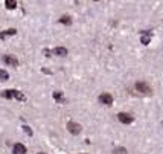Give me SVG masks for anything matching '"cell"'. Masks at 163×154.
Instances as JSON below:
<instances>
[{"label":"cell","mask_w":163,"mask_h":154,"mask_svg":"<svg viewBox=\"0 0 163 154\" xmlns=\"http://www.w3.org/2000/svg\"><path fill=\"white\" fill-rule=\"evenodd\" d=\"M117 119H119L122 124H126V125H128V124L133 122V116L128 114V113H119V114H117Z\"/></svg>","instance_id":"obj_3"},{"label":"cell","mask_w":163,"mask_h":154,"mask_svg":"<svg viewBox=\"0 0 163 154\" xmlns=\"http://www.w3.org/2000/svg\"><path fill=\"white\" fill-rule=\"evenodd\" d=\"M53 53L58 55V57H66L67 55V49L66 47H57L55 50H53Z\"/></svg>","instance_id":"obj_8"},{"label":"cell","mask_w":163,"mask_h":154,"mask_svg":"<svg viewBox=\"0 0 163 154\" xmlns=\"http://www.w3.org/2000/svg\"><path fill=\"white\" fill-rule=\"evenodd\" d=\"M136 90H137V92H140V93H143V95H151V93H152L151 87H149L146 83H143V81L136 83Z\"/></svg>","instance_id":"obj_1"},{"label":"cell","mask_w":163,"mask_h":154,"mask_svg":"<svg viewBox=\"0 0 163 154\" xmlns=\"http://www.w3.org/2000/svg\"><path fill=\"white\" fill-rule=\"evenodd\" d=\"M5 5H6L8 9H14V8L17 6V2H14V0H6Z\"/></svg>","instance_id":"obj_11"},{"label":"cell","mask_w":163,"mask_h":154,"mask_svg":"<svg viewBox=\"0 0 163 154\" xmlns=\"http://www.w3.org/2000/svg\"><path fill=\"white\" fill-rule=\"evenodd\" d=\"M113 153H114V154H126V150H125V148H114Z\"/></svg>","instance_id":"obj_15"},{"label":"cell","mask_w":163,"mask_h":154,"mask_svg":"<svg viewBox=\"0 0 163 154\" xmlns=\"http://www.w3.org/2000/svg\"><path fill=\"white\" fill-rule=\"evenodd\" d=\"M99 102L104 104V105H111L113 104V96L110 93H102L99 96Z\"/></svg>","instance_id":"obj_2"},{"label":"cell","mask_w":163,"mask_h":154,"mask_svg":"<svg viewBox=\"0 0 163 154\" xmlns=\"http://www.w3.org/2000/svg\"><path fill=\"white\" fill-rule=\"evenodd\" d=\"M9 79V75H8L6 70H0V81H8Z\"/></svg>","instance_id":"obj_12"},{"label":"cell","mask_w":163,"mask_h":154,"mask_svg":"<svg viewBox=\"0 0 163 154\" xmlns=\"http://www.w3.org/2000/svg\"><path fill=\"white\" fill-rule=\"evenodd\" d=\"M38 154H44V153H38Z\"/></svg>","instance_id":"obj_19"},{"label":"cell","mask_w":163,"mask_h":154,"mask_svg":"<svg viewBox=\"0 0 163 154\" xmlns=\"http://www.w3.org/2000/svg\"><path fill=\"white\" fill-rule=\"evenodd\" d=\"M15 34H17V29L11 28V29H8V31H3V32H0V38H2V40H5V38L11 37V35H15Z\"/></svg>","instance_id":"obj_6"},{"label":"cell","mask_w":163,"mask_h":154,"mask_svg":"<svg viewBox=\"0 0 163 154\" xmlns=\"http://www.w3.org/2000/svg\"><path fill=\"white\" fill-rule=\"evenodd\" d=\"M23 130H24V133H26V134H29V136H32V130L29 128V127H28V125H24V127H23Z\"/></svg>","instance_id":"obj_16"},{"label":"cell","mask_w":163,"mask_h":154,"mask_svg":"<svg viewBox=\"0 0 163 154\" xmlns=\"http://www.w3.org/2000/svg\"><path fill=\"white\" fill-rule=\"evenodd\" d=\"M14 96H15V90H5L3 92V98H6V99H11Z\"/></svg>","instance_id":"obj_9"},{"label":"cell","mask_w":163,"mask_h":154,"mask_svg":"<svg viewBox=\"0 0 163 154\" xmlns=\"http://www.w3.org/2000/svg\"><path fill=\"white\" fill-rule=\"evenodd\" d=\"M60 23H62V24H70L72 23V19L69 15H62L61 19H60Z\"/></svg>","instance_id":"obj_10"},{"label":"cell","mask_w":163,"mask_h":154,"mask_svg":"<svg viewBox=\"0 0 163 154\" xmlns=\"http://www.w3.org/2000/svg\"><path fill=\"white\" fill-rule=\"evenodd\" d=\"M67 128H69V131H70L72 134L81 133V125L76 124V122H69V124H67Z\"/></svg>","instance_id":"obj_4"},{"label":"cell","mask_w":163,"mask_h":154,"mask_svg":"<svg viewBox=\"0 0 163 154\" xmlns=\"http://www.w3.org/2000/svg\"><path fill=\"white\" fill-rule=\"evenodd\" d=\"M15 99H19V101H24V95L22 92H19V90H15Z\"/></svg>","instance_id":"obj_13"},{"label":"cell","mask_w":163,"mask_h":154,"mask_svg":"<svg viewBox=\"0 0 163 154\" xmlns=\"http://www.w3.org/2000/svg\"><path fill=\"white\" fill-rule=\"evenodd\" d=\"M53 99H57V101H62V93L61 92H53Z\"/></svg>","instance_id":"obj_14"},{"label":"cell","mask_w":163,"mask_h":154,"mask_svg":"<svg viewBox=\"0 0 163 154\" xmlns=\"http://www.w3.org/2000/svg\"><path fill=\"white\" fill-rule=\"evenodd\" d=\"M3 61L6 63V64H9V66H17L19 64V60H17L15 57H12V55H5Z\"/></svg>","instance_id":"obj_5"},{"label":"cell","mask_w":163,"mask_h":154,"mask_svg":"<svg viewBox=\"0 0 163 154\" xmlns=\"http://www.w3.org/2000/svg\"><path fill=\"white\" fill-rule=\"evenodd\" d=\"M44 53H46V57H50V50H47V49H44Z\"/></svg>","instance_id":"obj_18"},{"label":"cell","mask_w":163,"mask_h":154,"mask_svg":"<svg viewBox=\"0 0 163 154\" xmlns=\"http://www.w3.org/2000/svg\"><path fill=\"white\" fill-rule=\"evenodd\" d=\"M26 153V147L22 143H15L14 145V154H24Z\"/></svg>","instance_id":"obj_7"},{"label":"cell","mask_w":163,"mask_h":154,"mask_svg":"<svg viewBox=\"0 0 163 154\" xmlns=\"http://www.w3.org/2000/svg\"><path fill=\"white\" fill-rule=\"evenodd\" d=\"M149 35H151V34H148L146 37H142V43H143V44H148V43H149Z\"/></svg>","instance_id":"obj_17"}]
</instances>
